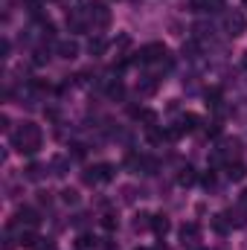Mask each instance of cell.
<instances>
[{
  "mask_svg": "<svg viewBox=\"0 0 247 250\" xmlns=\"http://www.w3.org/2000/svg\"><path fill=\"white\" fill-rule=\"evenodd\" d=\"M62 201L67 207H76V204H79V192H76V189H62Z\"/></svg>",
  "mask_w": 247,
  "mask_h": 250,
  "instance_id": "d4e9b609",
  "label": "cell"
},
{
  "mask_svg": "<svg viewBox=\"0 0 247 250\" xmlns=\"http://www.w3.org/2000/svg\"><path fill=\"white\" fill-rule=\"evenodd\" d=\"M128 44H131V38H128V35H120V38L114 41V47H120V50H125Z\"/></svg>",
  "mask_w": 247,
  "mask_h": 250,
  "instance_id": "f546056e",
  "label": "cell"
},
{
  "mask_svg": "<svg viewBox=\"0 0 247 250\" xmlns=\"http://www.w3.org/2000/svg\"><path fill=\"white\" fill-rule=\"evenodd\" d=\"M206 105L215 108V111L221 108V87H209V90H206Z\"/></svg>",
  "mask_w": 247,
  "mask_h": 250,
  "instance_id": "ffe728a7",
  "label": "cell"
},
{
  "mask_svg": "<svg viewBox=\"0 0 247 250\" xmlns=\"http://www.w3.org/2000/svg\"><path fill=\"white\" fill-rule=\"evenodd\" d=\"M195 53H198V44H195V41H186L184 44V56L186 59H195Z\"/></svg>",
  "mask_w": 247,
  "mask_h": 250,
  "instance_id": "4316f807",
  "label": "cell"
},
{
  "mask_svg": "<svg viewBox=\"0 0 247 250\" xmlns=\"http://www.w3.org/2000/svg\"><path fill=\"white\" fill-rule=\"evenodd\" d=\"M102 227H105L108 233H114V230L120 227V218H117L114 212H105V215H102Z\"/></svg>",
  "mask_w": 247,
  "mask_h": 250,
  "instance_id": "603a6c76",
  "label": "cell"
},
{
  "mask_svg": "<svg viewBox=\"0 0 247 250\" xmlns=\"http://www.w3.org/2000/svg\"><path fill=\"white\" fill-rule=\"evenodd\" d=\"M0 53H3V59L9 56V41H6V38H3V44H0Z\"/></svg>",
  "mask_w": 247,
  "mask_h": 250,
  "instance_id": "836d02e7",
  "label": "cell"
},
{
  "mask_svg": "<svg viewBox=\"0 0 247 250\" xmlns=\"http://www.w3.org/2000/svg\"><path fill=\"white\" fill-rule=\"evenodd\" d=\"M239 209H245V212H247V189L239 195Z\"/></svg>",
  "mask_w": 247,
  "mask_h": 250,
  "instance_id": "d6a6232c",
  "label": "cell"
},
{
  "mask_svg": "<svg viewBox=\"0 0 247 250\" xmlns=\"http://www.w3.org/2000/svg\"><path fill=\"white\" fill-rule=\"evenodd\" d=\"M114 178V166L111 163H96L84 172V184L87 187H99V184H108Z\"/></svg>",
  "mask_w": 247,
  "mask_h": 250,
  "instance_id": "3957f363",
  "label": "cell"
},
{
  "mask_svg": "<svg viewBox=\"0 0 247 250\" xmlns=\"http://www.w3.org/2000/svg\"><path fill=\"white\" fill-rule=\"evenodd\" d=\"M44 178V166L41 163H29L26 166V181H41Z\"/></svg>",
  "mask_w": 247,
  "mask_h": 250,
  "instance_id": "7402d4cb",
  "label": "cell"
},
{
  "mask_svg": "<svg viewBox=\"0 0 247 250\" xmlns=\"http://www.w3.org/2000/svg\"><path fill=\"white\" fill-rule=\"evenodd\" d=\"M15 227H23V230H35L38 224H41V215L32 209V207H21L18 212H15V221H12Z\"/></svg>",
  "mask_w": 247,
  "mask_h": 250,
  "instance_id": "8992f818",
  "label": "cell"
},
{
  "mask_svg": "<svg viewBox=\"0 0 247 250\" xmlns=\"http://www.w3.org/2000/svg\"><path fill=\"white\" fill-rule=\"evenodd\" d=\"M70 148H73V157H76V160H82V157H84V146H82V143H73Z\"/></svg>",
  "mask_w": 247,
  "mask_h": 250,
  "instance_id": "f1b7e54d",
  "label": "cell"
},
{
  "mask_svg": "<svg viewBox=\"0 0 247 250\" xmlns=\"http://www.w3.org/2000/svg\"><path fill=\"white\" fill-rule=\"evenodd\" d=\"M245 6H247V0H245Z\"/></svg>",
  "mask_w": 247,
  "mask_h": 250,
  "instance_id": "74e56055",
  "label": "cell"
},
{
  "mask_svg": "<svg viewBox=\"0 0 247 250\" xmlns=\"http://www.w3.org/2000/svg\"><path fill=\"white\" fill-rule=\"evenodd\" d=\"M242 151V140H236V137H227L224 143H221V148H218V154H221V160H230L233 163V157Z\"/></svg>",
  "mask_w": 247,
  "mask_h": 250,
  "instance_id": "52a82bcc",
  "label": "cell"
},
{
  "mask_svg": "<svg viewBox=\"0 0 247 250\" xmlns=\"http://www.w3.org/2000/svg\"><path fill=\"white\" fill-rule=\"evenodd\" d=\"M198 250H204V248H198Z\"/></svg>",
  "mask_w": 247,
  "mask_h": 250,
  "instance_id": "f35d334b",
  "label": "cell"
},
{
  "mask_svg": "<svg viewBox=\"0 0 247 250\" xmlns=\"http://www.w3.org/2000/svg\"><path fill=\"white\" fill-rule=\"evenodd\" d=\"M195 181H198V172H195L192 166H184V169L178 172V184H181V187H195Z\"/></svg>",
  "mask_w": 247,
  "mask_h": 250,
  "instance_id": "9a60e30c",
  "label": "cell"
},
{
  "mask_svg": "<svg viewBox=\"0 0 247 250\" xmlns=\"http://www.w3.org/2000/svg\"><path fill=\"white\" fill-rule=\"evenodd\" d=\"M206 134H209V137H218V134H221V125H218V123H212L209 128H206Z\"/></svg>",
  "mask_w": 247,
  "mask_h": 250,
  "instance_id": "1f68e13d",
  "label": "cell"
},
{
  "mask_svg": "<svg viewBox=\"0 0 247 250\" xmlns=\"http://www.w3.org/2000/svg\"><path fill=\"white\" fill-rule=\"evenodd\" d=\"M137 250H148V248H137Z\"/></svg>",
  "mask_w": 247,
  "mask_h": 250,
  "instance_id": "8d00e7d4",
  "label": "cell"
},
{
  "mask_svg": "<svg viewBox=\"0 0 247 250\" xmlns=\"http://www.w3.org/2000/svg\"><path fill=\"white\" fill-rule=\"evenodd\" d=\"M204 187H206V189L215 187V175H212V172H206V175H204Z\"/></svg>",
  "mask_w": 247,
  "mask_h": 250,
  "instance_id": "4dcf8cb0",
  "label": "cell"
},
{
  "mask_svg": "<svg viewBox=\"0 0 247 250\" xmlns=\"http://www.w3.org/2000/svg\"><path fill=\"white\" fill-rule=\"evenodd\" d=\"M38 201L41 204H50V192H38Z\"/></svg>",
  "mask_w": 247,
  "mask_h": 250,
  "instance_id": "e575fe53",
  "label": "cell"
},
{
  "mask_svg": "<svg viewBox=\"0 0 247 250\" xmlns=\"http://www.w3.org/2000/svg\"><path fill=\"white\" fill-rule=\"evenodd\" d=\"M148 227H151V215L148 212H137L134 215V230L140 233V230H148Z\"/></svg>",
  "mask_w": 247,
  "mask_h": 250,
  "instance_id": "44dd1931",
  "label": "cell"
},
{
  "mask_svg": "<svg viewBox=\"0 0 247 250\" xmlns=\"http://www.w3.org/2000/svg\"><path fill=\"white\" fill-rule=\"evenodd\" d=\"M76 248H79V250H93V248H96V239H93V236H87V233H82V236H79V242H76Z\"/></svg>",
  "mask_w": 247,
  "mask_h": 250,
  "instance_id": "cb8c5ba5",
  "label": "cell"
},
{
  "mask_svg": "<svg viewBox=\"0 0 247 250\" xmlns=\"http://www.w3.org/2000/svg\"><path fill=\"white\" fill-rule=\"evenodd\" d=\"M38 242H41V239H38L32 230H23V233L18 236V245H21V248H26V250H35V248H38Z\"/></svg>",
  "mask_w": 247,
  "mask_h": 250,
  "instance_id": "2e32d148",
  "label": "cell"
},
{
  "mask_svg": "<svg viewBox=\"0 0 247 250\" xmlns=\"http://www.w3.org/2000/svg\"><path fill=\"white\" fill-rule=\"evenodd\" d=\"M131 114H134V120H137V123H143L145 128L157 125V114H154V111H148V108H134Z\"/></svg>",
  "mask_w": 247,
  "mask_h": 250,
  "instance_id": "5bb4252c",
  "label": "cell"
},
{
  "mask_svg": "<svg viewBox=\"0 0 247 250\" xmlns=\"http://www.w3.org/2000/svg\"><path fill=\"white\" fill-rule=\"evenodd\" d=\"M108 47H111V44H108V38H102V35H93V38L87 41V53H90V56H105Z\"/></svg>",
  "mask_w": 247,
  "mask_h": 250,
  "instance_id": "9c48e42d",
  "label": "cell"
},
{
  "mask_svg": "<svg viewBox=\"0 0 247 250\" xmlns=\"http://www.w3.org/2000/svg\"><path fill=\"white\" fill-rule=\"evenodd\" d=\"M151 230H154V233L163 239V236L172 230V221H169V215H163V212H160V215H151Z\"/></svg>",
  "mask_w": 247,
  "mask_h": 250,
  "instance_id": "8fae6325",
  "label": "cell"
},
{
  "mask_svg": "<svg viewBox=\"0 0 247 250\" xmlns=\"http://www.w3.org/2000/svg\"><path fill=\"white\" fill-rule=\"evenodd\" d=\"M157 84H160V76H143V79L137 82V90H140L143 96H151V93L157 90Z\"/></svg>",
  "mask_w": 247,
  "mask_h": 250,
  "instance_id": "30bf717a",
  "label": "cell"
},
{
  "mask_svg": "<svg viewBox=\"0 0 247 250\" xmlns=\"http://www.w3.org/2000/svg\"><path fill=\"white\" fill-rule=\"evenodd\" d=\"M56 53H59L62 59H67V62H73V59L79 56V44H76V41H59V44H56Z\"/></svg>",
  "mask_w": 247,
  "mask_h": 250,
  "instance_id": "7c38bea8",
  "label": "cell"
},
{
  "mask_svg": "<svg viewBox=\"0 0 247 250\" xmlns=\"http://www.w3.org/2000/svg\"><path fill=\"white\" fill-rule=\"evenodd\" d=\"M82 12L87 15V21L96 26V29H105L108 23H111V9L102 3V0H82Z\"/></svg>",
  "mask_w": 247,
  "mask_h": 250,
  "instance_id": "7a4b0ae2",
  "label": "cell"
},
{
  "mask_svg": "<svg viewBox=\"0 0 247 250\" xmlns=\"http://www.w3.org/2000/svg\"><path fill=\"white\" fill-rule=\"evenodd\" d=\"M41 143H44V134H41V128L35 123H21L12 131V148L18 154H29L32 157V154H38Z\"/></svg>",
  "mask_w": 247,
  "mask_h": 250,
  "instance_id": "6da1fadb",
  "label": "cell"
},
{
  "mask_svg": "<svg viewBox=\"0 0 247 250\" xmlns=\"http://www.w3.org/2000/svg\"><path fill=\"white\" fill-rule=\"evenodd\" d=\"M108 93H111V99H123L125 96L123 82H111V84H108Z\"/></svg>",
  "mask_w": 247,
  "mask_h": 250,
  "instance_id": "484cf974",
  "label": "cell"
},
{
  "mask_svg": "<svg viewBox=\"0 0 247 250\" xmlns=\"http://www.w3.org/2000/svg\"><path fill=\"white\" fill-rule=\"evenodd\" d=\"M169 56V50H166V44H145L140 53H137V59L134 62H140V64H154V62H163Z\"/></svg>",
  "mask_w": 247,
  "mask_h": 250,
  "instance_id": "5b68a950",
  "label": "cell"
},
{
  "mask_svg": "<svg viewBox=\"0 0 247 250\" xmlns=\"http://www.w3.org/2000/svg\"><path fill=\"white\" fill-rule=\"evenodd\" d=\"M227 178H230V181H245L247 166L245 163H227Z\"/></svg>",
  "mask_w": 247,
  "mask_h": 250,
  "instance_id": "e0dca14e",
  "label": "cell"
},
{
  "mask_svg": "<svg viewBox=\"0 0 247 250\" xmlns=\"http://www.w3.org/2000/svg\"><path fill=\"white\" fill-rule=\"evenodd\" d=\"M224 29H227V35H230V38H239V35H245V32H247V18H245V12H239V9L227 12V15H224Z\"/></svg>",
  "mask_w": 247,
  "mask_h": 250,
  "instance_id": "277c9868",
  "label": "cell"
},
{
  "mask_svg": "<svg viewBox=\"0 0 247 250\" xmlns=\"http://www.w3.org/2000/svg\"><path fill=\"white\" fill-rule=\"evenodd\" d=\"M67 29H70V32H84V18H82V12H70V15H67Z\"/></svg>",
  "mask_w": 247,
  "mask_h": 250,
  "instance_id": "ac0fdd59",
  "label": "cell"
},
{
  "mask_svg": "<svg viewBox=\"0 0 247 250\" xmlns=\"http://www.w3.org/2000/svg\"><path fill=\"white\" fill-rule=\"evenodd\" d=\"M242 67H245V70H247V53H245V56H242Z\"/></svg>",
  "mask_w": 247,
  "mask_h": 250,
  "instance_id": "d590c367",
  "label": "cell"
},
{
  "mask_svg": "<svg viewBox=\"0 0 247 250\" xmlns=\"http://www.w3.org/2000/svg\"><path fill=\"white\" fill-rule=\"evenodd\" d=\"M212 230H215V233H221V236H224V233H227V230H230V218H227V215H224V212H221V215H212Z\"/></svg>",
  "mask_w": 247,
  "mask_h": 250,
  "instance_id": "d6986e66",
  "label": "cell"
},
{
  "mask_svg": "<svg viewBox=\"0 0 247 250\" xmlns=\"http://www.w3.org/2000/svg\"><path fill=\"white\" fill-rule=\"evenodd\" d=\"M198 236H201V227H198V221H186L184 227H181V242H184V245L198 242Z\"/></svg>",
  "mask_w": 247,
  "mask_h": 250,
  "instance_id": "ba28073f",
  "label": "cell"
},
{
  "mask_svg": "<svg viewBox=\"0 0 247 250\" xmlns=\"http://www.w3.org/2000/svg\"><path fill=\"white\" fill-rule=\"evenodd\" d=\"M53 169H56V175L62 178L64 169H67V160H64V157H56V160H53Z\"/></svg>",
  "mask_w": 247,
  "mask_h": 250,
  "instance_id": "83f0119b",
  "label": "cell"
},
{
  "mask_svg": "<svg viewBox=\"0 0 247 250\" xmlns=\"http://www.w3.org/2000/svg\"><path fill=\"white\" fill-rule=\"evenodd\" d=\"M198 125H201V117H198V114H184V117L178 120L181 134H192V131H198Z\"/></svg>",
  "mask_w": 247,
  "mask_h": 250,
  "instance_id": "4fadbf2b",
  "label": "cell"
}]
</instances>
